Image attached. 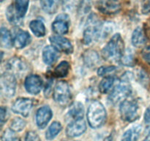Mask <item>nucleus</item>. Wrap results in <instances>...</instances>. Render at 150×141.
<instances>
[{"label": "nucleus", "instance_id": "f257e3e1", "mask_svg": "<svg viewBox=\"0 0 150 141\" xmlns=\"http://www.w3.org/2000/svg\"><path fill=\"white\" fill-rule=\"evenodd\" d=\"M111 29L109 25L103 24L102 22L95 14H91L88 17L86 28L83 31V42L84 44L89 45L94 41H98L101 36H105L110 32L108 29Z\"/></svg>", "mask_w": 150, "mask_h": 141}, {"label": "nucleus", "instance_id": "f03ea898", "mask_svg": "<svg viewBox=\"0 0 150 141\" xmlns=\"http://www.w3.org/2000/svg\"><path fill=\"white\" fill-rule=\"evenodd\" d=\"M125 54V43L121 35H113L102 50V56L108 61H120Z\"/></svg>", "mask_w": 150, "mask_h": 141}, {"label": "nucleus", "instance_id": "7ed1b4c3", "mask_svg": "<svg viewBox=\"0 0 150 141\" xmlns=\"http://www.w3.org/2000/svg\"><path fill=\"white\" fill-rule=\"evenodd\" d=\"M132 73L130 72H126L122 76L120 82L113 88L108 99L113 104H117L120 101L125 100L129 96L132 91V87L130 81L132 79Z\"/></svg>", "mask_w": 150, "mask_h": 141}, {"label": "nucleus", "instance_id": "20e7f679", "mask_svg": "<svg viewBox=\"0 0 150 141\" xmlns=\"http://www.w3.org/2000/svg\"><path fill=\"white\" fill-rule=\"evenodd\" d=\"M86 115L89 126L93 129H98L105 123L106 110L102 103L98 101H94L89 105Z\"/></svg>", "mask_w": 150, "mask_h": 141}, {"label": "nucleus", "instance_id": "39448f33", "mask_svg": "<svg viewBox=\"0 0 150 141\" xmlns=\"http://www.w3.org/2000/svg\"><path fill=\"white\" fill-rule=\"evenodd\" d=\"M120 112L124 121L134 122L140 117L141 107L136 100H124L120 104Z\"/></svg>", "mask_w": 150, "mask_h": 141}, {"label": "nucleus", "instance_id": "423d86ee", "mask_svg": "<svg viewBox=\"0 0 150 141\" xmlns=\"http://www.w3.org/2000/svg\"><path fill=\"white\" fill-rule=\"evenodd\" d=\"M53 98L55 102L59 105L65 106L68 104L72 98L68 84L64 81L57 82L53 92Z\"/></svg>", "mask_w": 150, "mask_h": 141}, {"label": "nucleus", "instance_id": "0eeeda50", "mask_svg": "<svg viewBox=\"0 0 150 141\" xmlns=\"http://www.w3.org/2000/svg\"><path fill=\"white\" fill-rule=\"evenodd\" d=\"M16 76L10 72L2 73L0 79V89L1 93L5 98H11L14 95L16 90Z\"/></svg>", "mask_w": 150, "mask_h": 141}, {"label": "nucleus", "instance_id": "6e6552de", "mask_svg": "<svg viewBox=\"0 0 150 141\" xmlns=\"http://www.w3.org/2000/svg\"><path fill=\"white\" fill-rule=\"evenodd\" d=\"M8 72L15 76H21L24 75L29 70V66L26 62L21 57H15L10 59L6 65Z\"/></svg>", "mask_w": 150, "mask_h": 141}, {"label": "nucleus", "instance_id": "1a4fd4ad", "mask_svg": "<svg viewBox=\"0 0 150 141\" xmlns=\"http://www.w3.org/2000/svg\"><path fill=\"white\" fill-rule=\"evenodd\" d=\"M33 100L29 98H18L12 105V110L16 114L28 117L33 107Z\"/></svg>", "mask_w": 150, "mask_h": 141}, {"label": "nucleus", "instance_id": "9d476101", "mask_svg": "<svg viewBox=\"0 0 150 141\" xmlns=\"http://www.w3.org/2000/svg\"><path fill=\"white\" fill-rule=\"evenodd\" d=\"M98 9L106 15H115L120 12L121 4L119 0H98Z\"/></svg>", "mask_w": 150, "mask_h": 141}, {"label": "nucleus", "instance_id": "9b49d317", "mask_svg": "<svg viewBox=\"0 0 150 141\" xmlns=\"http://www.w3.org/2000/svg\"><path fill=\"white\" fill-rule=\"evenodd\" d=\"M86 130V124L83 118L74 120L66 128V135L71 138L77 137L83 135Z\"/></svg>", "mask_w": 150, "mask_h": 141}, {"label": "nucleus", "instance_id": "f8f14e48", "mask_svg": "<svg viewBox=\"0 0 150 141\" xmlns=\"http://www.w3.org/2000/svg\"><path fill=\"white\" fill-rule=\"evenodd\" d=\"M24 86L29 93L37 95L41 91L42 88V80L38 75L32 74L26 76Z\"/></svg>", "mask_w": 150, "mask_h": 141}, {"label": "nucleus", "instance_id": "ddd939ff", "mask_svg": "<svg viewBox=\"0 0 150 141\" xmlns=\"http://www.w3.org/2000/svg\"><path fill=\"white\" fill-rule=\"evenodd\" d=\"M50 42L58 51H62L67 54H72L73 52V46L71 42L64 37L60 35L51 36L50 38Z\"/></svg>", "mask_w": 150, "mask_h": 141}, {"label": "nucleus", "instance_id": "4468645a", "mask_svg": "<svg viewBox=\"0 0 150 141\" xmlns=\"http://www.w3.org/2000/svg\"><path fill=\"white\" fill-rule=\"evenodd\" d=\"M70 19L67 14H60L52 24V29L59 35H65L68 32Z\"/></svg>", "mask_w": 150, "mask_h": 141}, {"label": "nucleus", "instance_id": "2eb2a0df", "mask_svg": "<svg viewBox=\"0 0 150 141\" xmlns=\"http://www.w3.org/2000/svg\"><path fill=\"white\" fill-rule=\"evenodd\" d=\"M53 113L48 106H43L38 109L36 113V123L40 129H44L47 126L51 118Z\"/></svg>", "mask_w": 150, "mask_h": 141}, {"label": "nucleus", "instance_id": "dca6fc26", "mask_svg": "<svg viewBox=\"0 0 150 141\" xmlns=\"http://www.w3.org/2000/svg\"><path fill=\"white\" fill-rule=\"evenodd\" d=\"M59 57V52L53 46H47L42 51V60L48 66L54 64Z\"/></svg>", "mask_w": 150, "mask_h": 141}, {"label": "nucleus", "instance_id": "f3484780", "mask_svg": "<svg viewBox=\"0 0 150 141\" xmlns=\"http://www.w3.org/2000/svg\"><path fill=\"white\" fill-rule=\"evenodd\" d=\"M146 37L144 33L143 28L139 26L136 28L133 32L132 35V43L134 46L139 48L142 47L146 43Z\"/></svg>", "mask_w": 150, "mask_h": 141}, {"label": "nucleus", "instance_id": "a211bd4d", "mask_svg": "<svg viewBox=\"0 0 150 141\" xmlns=\"http://www.w3.org/2000/svg\"><path fill=\"white\" fill-rule=\"evenodd\" d=\"M31 42V36L29 32L26 31H20L17 33L16 38H15L14 45L16 48L21 49L24 48Z\"/></svg>", "mask_w": 150, "mask_h": 141}, {"label": "nucleus", "instance_id": "6ab92c4d", "mask_svg": "<svg viewBox=\"0 0 150 141\" xmlns=\"http://www.w3.org/2000/svg\"><path fill=\"white\" fill-rule=\"evenodd\" d=\"M83 60L87 67H95L99 63V55L96 51L91 49L87 50L83 53Z\"/></svg>", "mask_w": 150, "mask_h": 141}, {"label": "nucleus", "instance_id": "aec40b11", "mask_svg": "<svg viewBox=\"0 0 150 141\" xmlns=\"http://www.w3.org/2000/svg\"><path fill=\"white\" fill-rule=\"evenodd\" d=\"M142 131V126H133L123 134L121 141H138L140 137Z\"/></svg>", "mask_w": 150, "mask_h": 141}, {"label": "nucleus", "instance_id": "412c9836", "mask_svg": "<svg viewBox=\"0 0 150 141\" xmlns=\"http://www.w3.org/2000/svg\"><path fill=\"white\" fill-rule=\"evenodd\" d=\"M29 28L32 33L38 38H41L45 35L46 29H45V24L41 20H33L29 24Z\"/></svg>", "mask_w": 150, "mask_h": 141}, {"label": "nucleus", "instance_id": "4be33fe9", "mask_svg": "<svg viewBox=\"0 0 150 141\" xmlns=\"http://www.w3.org/2000/svg\"><path fill=\"white\" fill-rule=\"evenodd\" d=\"M83 113H84V108L83 105L81 102L76 101L74 102L70 107L68 114L74 120L78 119H81L83 117Z\"/></svg>", "mask_w": 150, "mask_h": 141}, {"label": "nucleus", "instance_id": "5701e85b", "mask_svg": "<svg viewBox=\"0 0 150 141\" xmlns=\"http://www.w3.org/2000/svg\"><path fill=\"white\" fill-rule=\"evenodd\" d=\"M70 69V65L67 61H62L57 65L53 71V76L57 78L66 77L68 75Z\"/></svg>", "mask_w": 150, "mask_h": 141}, {"label": "nucleus", "instance_id": "b1692460", "mask_svg": "<svg viewBox=\"0 0 150 141\" xmlns=\"http://www.w3.org/2000/svg\"><path fill=\"white\" fill-rule=\"evenodd\" d=\"M60 1L61 0H41L40 4L45 13L53 14L58 10Z\"/></svg>", "mask_w": 150, "mask_h": 141}, {"label": "nucleus", "instance_id": "393cba45", "mask_svg": "<svg viewBox=\"0 0 150 141\" xmlns=\"http://www.w3.org/2000/svg\"><path fill=\"white\" fill-rule=\"evenodd\" d=\"M13 38L10 32L6 27H1L0 30V45L1 47L10 48L13 46Z\"/></svg>", "mask_w": 150, "mask_h": 141}, {"label": "nucleus", "instance_id": "a878e982", "mask_svg": "<svg viewBox=\"0 0 150 141\" xmlns=\"http://www.w3.org/2000/svg\"><path fill=\"white\" fill-rule=\"evenodd\" d=\"M62 129V124L58 121H54L49 126L45 132V138L48 140H52L59 134Z\"/></svg>", "mask_w": 150, "mask_h": 141}, {"label": "nucleus", "instance_id": "bb28decb", "mask_svg": "<svg viewBox=\"0 0 150 141\" xmlns=\"http://www.w3.org/2000/svg\"><path fill=\"white\" fill-rule=\"evenodd\" d=\"M29 0H15L14 8L19 18L23 19L29 7Z\"/></svg>", "mask_w": 150, "mask_h": 141}, {"label": "nucleus", "instance_id": "cd10ccee", "mask_svg": "<svg viewBox=\"0 0 150 141\" xmlns=\"http://www.w3.org/2000/svg\"><path fill=\"white\" fill-rule=\"evenodd\" d=\"M114 76H105L103 79L101 80V82H100L99 85V90L100 92L102 93L105 94L107 93L108 91L111 90V88L113 87L114 84Z\"/></svg>", "mask_w": 150, "mask_h": 141}, {"label": "nucleus", "instance_id": "c85d7f7f", "mask_svg": "<svg viewBox=\"0 0 150 141\" xmlns=\"http://www.w3.org/2000/svg\"><path fill=\"white\" fill-rule=\"evenodd\" d=\"M7 19H8L9 21L13 25H18L21 24V19L18 17V16L16 13V10H15L14 8V5L13 4H11L8 7L7 10Z\"/></svg>", "mask_w": 150, "mask_h": 141}, {"label": "nucleus", "instance_id": "c756f323", "mask_svg": "<svg viewBox=\"0 0 150 141\" xmlns=\"http://www.w3.org/2000/svg\"><path fill=\"white\" fill-rule=\"evenodd\" d=\"M26 122L21 118H15L10 123V129L15 132H21L25 128Z\"/></svg>", "mask_w": 150, "mask_h": 141}, {"label": "nucleus", "instance_id": "7c9ffc66", "mask_svg": "<svg viewBox=\"0 0 150 141\" xmlns=\"http://www.w3.org/2000/svg\"><path fill=\"white\" fill-rule=\"evenodd\" d=\"M117 70V67L114 66H101L98 68V74L100 76H111L112 73H114Z\"/></svg>", "mask_w": 150, "mask_h": 141}, {"label": "nucleus", "instance_id": "2f4dec72", "mask_svg": "<svg viewBox=\"0 0 150 141\" xmlns=\"http://www.w3.org/2000/svg\"><path fill=\"white\" fill-rule=\"evenodd\" d=\"M135 57L133 56V54L132 53L129 52L127 54H124L123 57H122L121 60L122 63L125 65V66H133L136 63V60H135Z\"/></svg>", "mask_w": 150, "mask_h": 141}, {"label": "nucleus", "instance_id": "473e14b6", "mask_svg": "<svg viewBox=\"0 0 150 141\" xmlns=\"http://www.w3.org/2000/svg\"><path fill=\"white\" fill-rule=\"evenodd\" d=\"M79 12L81 13H86L90 10L91 2L90 0H82L79 5Z\"/></svg>", "mask_w": 150, "mask_h": 141}, {"label": "nucleus", "instance_id": "72a5a7b5", "mask_svg": "<svg viewBox=\"0 0 150 141\" xmlns=\"http://www.w3.org/2000/svg\"><path fill=\"white\" fill-rule=\"evenodd\" d=\"M25 141H41L39 135L34 131H29L26 133Z\"/></svg>", "mask_w": 150, "mask_h": 141}, {"label": "nucleus", "instance_id": "f704fd0d", "mask_svg": "<svg viewBox=\"0 0 150 141\" xmlns=\"http://www.w3.org/2000/svg\"><path fill=\"white\" fill-rule=\"evenodd\" d=\"M142 56L143 60L150 66V46H146L142 50Z\"/></svg>", "mask_w": 150, "mask_h": 141}, {"label": "nucleus", "instance_id": "c9c22d12", "mask_svg": "<svg viewBox=\"0 0 150 141\" xmlns=\"http://www.w3.org/2000/svg\"><path fill=\"white\" fill-rule=\"evenodd\" d=\"M7 116H8V113H7V109L5 107L1 106L0 109V123L2 126L4 122L7 120Z\"/></svg>", "mask_w": 150, "mask_h": 141}, {"label": "nucleus", "instance_id": "e433bc0d", "mask_svg": "<svg viewBox=\"0 0 150 141\" xmlns=\"http://www.w3.org/2000/svg\"><path fill=\"white\" fill-rule=\"evenodd\" d=\"M142 12L143 14L150 13V0H143L142 1Z\"/></svg>", "mask_w": 150, "mask_h": 141}, {"label": "nucleus", "instance_id": "4c0bfd02", "mask_svg": "<svg viewBox=\"0 0 150 141\" xmlns=\"http://www.w3.org/2000/svg\"><path fill=\"white\" fill-rule=\"evenodd\" d=\"M144 121L146 124L150 125V107L146 110L144 114Z\"/></svg>", "mask_w": 150, "mask_h": 141}, {"label": "nucleus", "instance_id": "58836bf2", "mask_svg": "<svg viewBox=\"0 0 150 141\" xmlns=\"http://www.w3.org/2000/svg\"><path fill=\"white\" fill-rule=\"evenodd\" d=\"M103 141H114V137L113 134H111L110 135L107 136L103 140Z\"/></svg>", "mask_w": 150, "mask_h": 141}, {"label": "nucleus", "instance_id": "ea45409f", "mask_svg": "<svg viewBox=\"0 0 150 141\" xmlns=\"http://www.w3.org/2000/svg\"><path fill=\"white\" fill-rule=\"evenodd\" d=\"M144 141H150V134L147 135V137H146V138L144 139Z\"/></svg>", "mask_w": 150, "mask_h": 141}, {"label": "nucleus", "instance_id": "a19ab883", "mask_svg": "<svg viewBox=\"0 0 150 141\" xmlns=\"http://www.w3.org/2000/svg\"><path fill=\"white\" fill-rule=\"evenodd\" d=\"M13 141H21V140L20 139H19V138L18 137H16V138H15V139L14 140H13Z\"/></svg>", "mask_w": 150, "mask_h": 141}, {"label": "nucleus", "instance_id": "79ce46f5", "mask_svg": "<svg viewBox=\"0 0 150 141\" xmlns=\"http://www.w3.org/2000/svg\"><path fill=\"white\" fill-rule=\"evenodd\" d=\"M1 1H4V0H1Z\"/></svg>", "mask_w": 150, "mask_h": 141}]
</instances>
